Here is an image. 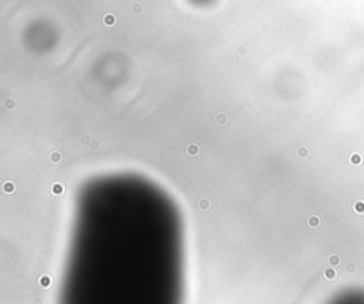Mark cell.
<instances>
[{
    "label": "cell",
    "instance_id": "11",
    "mask_svg": "<svg viewBox=\"0 0 364 304\" xmlns=\"http://www.w3.org/2000/svg\"><path fill=\"white\" fill-rule=\"evenodd\" d=\"M307 223L310 227H317L319 224H320V218H319V216H310Z\"/></svg>",
    "mask_w": 364,
    "mask_h": 304
},
{
    "label": "cell",
    "instance_id": "14",
    "mask_svg": "<svg viewBox=\"0 0 364 304\" xmlns=\"http://www.w3.org/2000/svg\"><path fill=\"white\" fill-rule=\"evenodd\" d=\"M309 155V148L307 147H300L297 149V157L299 158H306Z\"/></svg>",
    "mask_w": 364,
    "mask_h": 304
},
{
    "label": "cell",
    "instance_id": "6",
    "mask_svg": "<svg viewBox=\"0 0 364 304\" xmlns=\"http://www.w3.org/2000/svg\"><path fill=\"white\" fill-rule=\"evenodd\" d=\"M39 284H40L43 289H49L51 286V277L47 276V274H43V276L39 279Z\"/></svg>",
    "mask_w": 364,
    "mask_h": 304
},
{
    "label": "cell",
    "instance_id": "5",
    "mask_svg": "<svg viewBox=\"0 0 364 304\" xmlns=\"http://www.w3.org/2000/svg\"><path fill=\"white\" fill-rule=\"evenodd\" d=\"M186 154H188L189 157H196V155L199 154V145H198V144H189L188 147H186Z\"/></svg>",
    "mask_w": 364,
    "mask_h": 304
},
{
    "label": "cell",
    "instance_id": "8",
    "mask_svg": "<svg viewBox=\"0 0 364 304\" xmlns=\"http://www.w3.org/2000/svg\"><path fill=\"white\" fill-rule=\"evenodd\" d=\"M3 105H4L6 110L13 111L16 108V100L14 98H6V100H4V102H3Z\"/></svg>",
    "mask_w": 364,
    "mask_h": 304
},
{
    "label": "cell",
    "instance_id": "17",
    "mask_svg": "<svg viewBox=\"0 0 364 304\" xmlns=\"http://www.w3.org/2000/svg\"><path fill=\"white\" fill-rule=\"evenodd\" d=\"M339 261H340V259L337 257V256H331V257H330V263L331 264H339Z\"/></svg>",
    "mask_w": 364,
    "mask_h": 304
},
{
    "label": "cell",
    "instance_id": "9",
    "mask_svg": "<svg viewBox=\"0 0 364 304\" xmlns=\"http://www.w3.org/2000/svg\"><path fill=\"white\" fill-rule=\"evenodd\" d=\"M349 162L350 163H353V165H358V163H361L363 162V158H361V155L360 154H351L350 155V159H349Z\"/></svg>",
    "mask_w": 364,
    "mask_h": 304
},
{
    "label": "cell",
    "instance_id": "3",
    "mask_svg": "<svg viewBox=\"0 0 364 304\" xmlns=\"http://www.w3.org/2000/svg\"><path fill=\"white\" fill-rule=\"evenodd\" d=\"M2 189H3L4 193H13V192L16 191V185H14V182H12V181H6L2 185Z\"/></svg>",
    "mask_w": 364,
    "mask_h": 304
},
{
    "label": "cell",
    "instance_id": "10",
    "mask_svg": "<svg viewBox=\"0 0 364 304\" xmlns=\"http://www.w3.org/2000/svg\"><path fill=\"white\" fill-rule=\"evenodd\" d=\"M91 141H93V138H91L90 134H87V132H84V134H81V135H80V144L90 145V144H91Z\"/></svg>",
    "mask_w": 364,
    "mask_h": 304
},
{
    "label": "cell",
    "instance_id": "18",
    "mask_svg": "<svg viewBox=\"0 0 364 304\" xmlns=\"http://www.w3.org/2000/svg\"><path fill=\"white\" fill-rule=\"evenodd\" d=\"M133 10H134L135 13H141V10H142V9H141V6H134V9H133Z\"/></svg>",
    "mask_w": 364,
    "mask_h": 304
},
{
    "label": "cell",
    "instance_id": "12",
    "mask_svg": "<svg viewBox=\"0 0 364 304\" xmlns=\"http://www.w3.org/2000/svg\"><path fill=\"white\" fill-rule=\"evenodd\" d=\"M198 206H199L201 210H208V209L211 208V202L208 199H201V200H199V203H198Z\"/></svg>",
    "mask_w": 364,
    "mask_h": 304
},
{
    "label": "cell",
    "instance_id": "16",
    "mask_svg": "<svg viewBox=\"0 0 364 304\" xmlns=\"http://www.w3.org/2000/svg\"><path fill=\"white\" fill-rule=\"evenodd\" d=\"M324 276H326L327 279L331 280V279H334V276H336V274H334L333 270H326V271H324Z\"/></svg>",
    "mask_w": 364,
    "mask_h": 304
},
{
    "label": "cell",
    "instance_id": "1",
    "mask_svg": "<svg viewBox=\"0 0 364 304\" xmlns=\"http://www.w3.org/2000/svg\"><path fill=\"white\" fill-rule=\"evenodd\" d=\"M50 192H51L53 195H63L65 192V188L63 183H60V182H54V183L50 186Z\"/></svg>",
    "mask_w": 364,
    "mask_h": 304
},
{
    "label": "cell",
    "instance_id": "7",
    "mask_svg": "<svg viewBox=\"0 0 364 304\" xmlns=\"http://www.w3.org/2000/svg\"><path fill=\"white\" fill-rule=\"evenodd\" d=\"M353 208H354V210L357 213H360V215H363L364 213V200H356L354 203H353Z\"/></svg>",
    "mask_w": 364,
    "mask_h": 304
},
{
    "label": "cell",
    "instance_id": "13",
    "mask_svg": "<svg viewBox=\"0 0 364 304\" xmlns=\"http://www.w3.org/2000/svg\"><path fill=\"white\" fill-rule=\"evenodd\" d=\"M215 120H216V122L219 124V125H223V124H226V121H228V117H226L225 114L221 112V114H218V115L215 117Z\"/></svg>",
    "mask_w": 364,
    "mask_h": 304
},
{
    "label": "cell",
    "instance_id": "2",
    "mask_svg": "<svg viewBox=\"0 0 364 304\" xmlns=\"http://www.w3.org/2000/svg\"><path fill=\"white\" fill-rule=\"evenodd\" d=\"M102 22H104L105 26L111 27V26H114L115 23H117V17H115V14H112V13H107V14H104V17H102Z\"/></svg>",
    "mask_w": 364,
    "mask_h": 304
},
{
    "label": "cell",
    "instance_id": "4",
    "mask_svg": "<svg viewBox=\"0 0 364 304\" xmlns=\"http://www.w3.org/2000/svg\"><path fill=\"white\" fill-rule=\"evenodd\" d=\"M49 159H50V162H51V163H54V165H57V163H60V162H61V161H63V155L60 154L59 151H53L51 154H50Z\"/></svg>",
    "mask_w": 364,
    "mask_h": 304
},
{
    "label": "cell",
    "instance_id": "15",
    "mask_svg": "<svg viewBox=\"0 0 364 304\" xmlns=\"http://www.w3.org/2000/svg\"><path fill=\"white\" fill-rule=\"evenodd\" d=\"M90 148H91L93 151H97L100 148V142L97 141V139H93V141H91V144H90Z\"/></svg>",
    "mask_w": 364,
    "mask_h": 304
}]
</instances>
